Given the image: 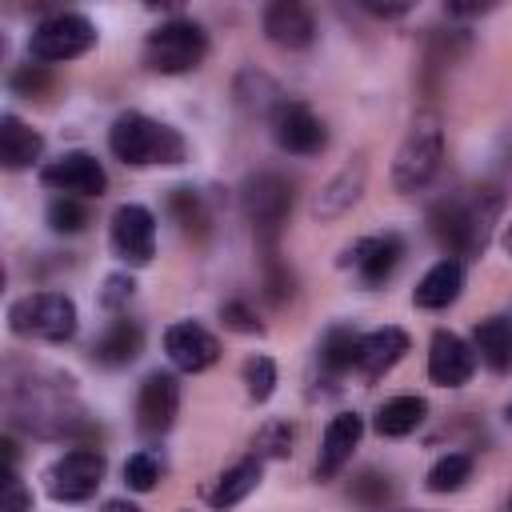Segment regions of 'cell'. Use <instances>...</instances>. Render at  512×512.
<instances>
[{"label": "cell", "mask_w": 512, "mask_h": 512, "mask_svg": "<svg viewBox=\"0 0 512 512\" xmlns=\"http://www.w3.org/2000/svg\"><path fill=\"white\" fill-rule=\"evenodd\" d=\"M500 212V200L492 192H468L436 200L428 212V228L452 256H480L488 244V228Z\"/></svg>", "instance_id": "1"}, {"label": "cell", "mask_w": 512, "mask_h": 512, "mask_svg": "<svg viewBox=\"0 0 512 512\" xmlns=\"http://www.w3.org/2000/svg\"><path fill=\"white\" fill-rule=\"evenodd\" d=\"M108 148L116 160L132 164V168H148V164H184L188 144L172 124H160L144 112H120L108 128Z\"/></svg>", "instance_id": "2"}, {"label": "cell", "mask_w": 512, "mask_h": 512, "mask_svg": "<svg viewBox=\"0 0 512 512\" xmlns=\"http://www.w3.org/2000/svg\"><path fill=\"white\" fill-rule=\"evenodd\" d=\"M440 160H444V124L436 112H416L392 160L396 192L408 196V192L428 188V180L440 172Z\"/></svg>", "instance_id": "3"}, {"label": "cell", "mask_w": 512, "mask_h": 512, "mask_svg": "<svg viewBox=\"0 0 512 512\" xmlns=\"http://www.w3.org/2000/svg\"><path fill=\"white\" fill-rule=\"evenodd\" d=\"M208 56V36L196 20H164L160 28L148 32L144 40V64L160 76H180V72H192L200 68V60Z\"/></svg>", "instance_id": "4"}, {"label": "cell", "mask_w": 512, "mask_h": 512, "mask_svg": "<svg viewBox=\"0 0 512 512\" xmlns=\"http://www.w3.org/2000/svg\"><path fill=\"white\" fill-rule=\"evenodd\" d=\"M8 328L16 336H28V340L64 344V340L76 336V304L64 292H32V296H20L8 308Z\"/></svg>", "instance_id": "5"}, {"label": "cell", "mask_w": 512, "mask_h": 512, "mask_svg": "<svg viewBox=\"0 0 512 512\" xmlns=\"http://www.w3.org/2000/svg\"><path fill=\"white\" fill-rule=\"evenodd\" d=\"M288 212H292V184L280 172H256L244 184V216L268 252H276V236L288 224Z\"/></svg>", "instance_id": "6"}, {"label": "cell", "mask_w": 512, "mask_h": 512, "mask_svg": "<svg viewBox=\"0 0 512 512\" xmlns=\"http://www.w3.org/2000/svg\"><path fill=\"white\" fill-rule=\"evenodd\" d=\"M96 44V28L88 16L80 12H52L44 16L32 36H28V56L40 64H60V60H76Z\"/></svg>", "instance_id": "7"}, {"label": "cell", "mask_w": 512, "mask_h": 512, "mask_svg": "<svg viewBox=\"0 0 512 512\" xmlns=\"http://www.w3.org/2000/svg\"><path fill=\"white\" fill-rule=\"evenodd\" d=\"M48 496L60 504H80L92 500L96 488L104 484V456L96 448H72L48 464Z\"/></svg>", "instance_id": "8"}, {"label": "cell", "mask_w": 512, "mask_h": 512, "mask_svg": "<svg viewBox=\"0 0 512 512\" xmlns=\"http://www.w3.org/2000/svg\"><path fill=\"white\" fill-rule=\"evenodd\" d=\"M40 184L52 188L56 196H80V200H92L108 188V172L104 164L92 156V152H64L56 160H48L40 168Z\"/></svg>", "instance_id": "9"}, {"label": "cell", "mask_w": 512, "mask_h": 512, "mask_svg": "<svg viewBox=\"0 0 512 512\" xmlns=\"http://www.w3.org/2000/svg\"><path fill=\"white\" fill-rule=\"evenodd\" d=\"M272 136L292 156H316L328 144V128L304 100H280L272 112Z\"/></svg>", "instance_id": "10"}, {"label": "cell", "mask_w": 512, "mask_h": 512, "mask_svg": "<svg viewBox=\"0 0 512 512\" xmlns=\"http://www.w3.org/2000/svg\"><path fill=\"white\" fill-rule=\"evenodd\" d=\"M404 260V240L396 232H376V236H360L344 256L340 264L352 268L368 288H380Z\"/></svg>", "instance_id": "11"}, {"label": "cell", "mask_w": 512, "mask_h": 512, "mask_svg": "<svg viewBox=\"0 0 512 512\" xmlns=\"http://www.w3.org/2000/svg\"><path fill=\"white\" fill-rule=\"evenodd\" d=\"M112 248L128 264H148L156 256V216L144 204H120L108 224Z\"/></svg>", "instance_id": "12"}, {"label": "cell", "mask_w": 512, "mask_h": 512, "mask_svg": "<svg viewBox=\"0 0 512 512\" xmlns=\"http://www.w3.org/2000/svg\"><path fill=\"white\" fill-rule=\"evenodd\" d=\"M180 412V384L172 372H148L136 392V424L144 436H164Z\"/></svg>", "instance_id": "13"}, {"label": "cell", "mask_w": 512, "mask_h": 512, "mask_svg": "<svg viewBox=\"0 0 512 512\" xmlns=\"http://www.w3.org/2000/svg\"><path fill=\"white\" fill-rule=\"evenodd\" d=\"M476 372V352L472 344H464L456 332L436 328L428 340V380L440 388H460L468 384Z\"/></svg>", "instance_id": "14"}, {"label": "cell", "mask_w": 512, "mask_h": 512, "mask_svg": "<svg viewBox=\"0 0 512 512\" xmlns=\"http://www.w3.org/2000/svg\"><path fill=\"white\" fill-rule=\"evenodd\" d=\"M164 352L180 372H204L220 360V340L204 324L180 320V324L164 328Z\"/></svg>", "instance_id": "15"}, {"label": "cell", "mask_w": 512, "mask_h": 512, "mask_svg": "<svg viewBox=\"0 0 512 512\" xmlns=\"http://www.w3.org/2000/svg\"><path fill=\"white\" fill-rule=\"evenodd\" d=\"M264 36L276 44V48H288V52H300L316 40V20L304 4L296 0H276L264 8Z\"/></svg>", "instance_id": "16"}, {"label": "cell", "mask_w": 512, "mask_h": 512, "mask_svg": "<svg viewBox=\"0 0 512 512\" xmlns=\"http://www.w3.org/2000/svg\"><path fill=\"white\" fill-rule=\"evenodd\" d=\"M364 436V416L356 412H336L324 428V440H320V456H316V476L320 480H332L348 460H352V448L360 444Z\"/></svg>", "instance_id": "17"}, {"label": "cell", "mask_w": 512, "mask_h": 512, "mask_svg": "<svg viewBox=\"0 0 512 512\" xmlns=\"http://www.w3.org/2000/svg\"><path fill=\"white\" fill-rule=\"evenodd\" d=\"M460 292H464V264H460L456 256H444V260H436V264L420 276V284L412 288V304L436 312V308L456 304Z\"/></svg>", "instance_id": "18"}, {"label": "cell", "mask_w": 512, "mask_h": 512, "mask_svg": "<svg viewBox=\"0 0 512 512\" xmlns=\"http://www.w3.org/2000/svg\"><path fill=\"white\" fill-rule=\"evenodd\" d=\"M364 176H368V164H364V160L344 164V168L316 192V200H312V216H316V220H336V216H344V212L360 200V192H364Z\"/></svg>", "instance_id": "19"}, {"label": "cell", "mask_w": 512, "mask_h": 512, "mask_svg": "<svg viewBox=\"0 0 512 512\" xmlns=\"http://www.w3.org/2000/svg\"><path fill=\"white\" fill-rule=\"evenodd\" d=\"M404 352H408V332L404 328H392V324H384V328H376V332H364L360 336V372L364 376H384V372H392L400 360H404Z\"/></svg>", "instance_id": "20"}, {"label": "cell", "mask_w": 512, "mask_h": 512, "mask_svg": "<svg viewBox=\"0 0 512 512\" xmlns=\"http://www.w3.org/2000/svg\"><path fill=\"white\" fill-rule=\"evenodd\" d=\"M140 344H144L140 324L116 316V320H108V328L96 336V344H92V360L104 364V368H124V364H132V360L140 356Z\"/></svg>", "instance_id": "21"}, {"label": "cell", "mask_w": 512, "mask_h": 512, "mask_svg": "<svg viewBox=\"0 0 512 512\" xmlns=\"http://www.w3.org/2000/svg\"><path fill=\"white\" fill-rule=\"evenodd\" d=\"M40 152H44V136L36 128H28L20 116L4 112L0 116V164L12 168V172H20V168L36 164Z\"/></svg>", "instance_id": "22"}, {"label": "cell", "mask_w": 512, "mask_h": 512, "mask_svg": "<svg viewBox=\"0 0 512 512\" xmlns=\"http://www.w3.org/2000/svg\"><path fill=\"white\" fill-rule=\"evenodd\" d=\"M260 456H244V460H236L232 468H224L220 476H216V484L208 488V504L216 508V512H228V508H236L244 496H252L256 492V484H260Z\"/></svg>", "instance_id": "23"}, {"label": "cell", "mask_w": 512, "mask_h": 512, "mask_svg": "<svg viewBox=\"0 0 512 512\" xmlns=\"http://www.w3.org/2000/svg\"><path fill=\"white\" fill-rule=\"evenodd\" d=\"M472 352L492 372H508L512 368V320L508 316H484L472 328Z\"/></svg>", "instance_id": "24"}, {"label": "cell", "mask_w": 512, "mask_h": 512, "mask_svg": "<svg viewBox=\"0 0 512 512\" xmlns=\"http://www.w3.org/2000/svg\"><path fill=\"white\" fill-rule=\"evenodd\" d=\"M424 416H428L424 396H392L376 412V432L388 440H400V436H412L424 424Z\"/></svg>", "instance_id": "25"}, {"label": "cell", "mask_w": 512, "mask_h": 512, "mask_svg": "<svg viewBox=\"0 0 512 512\" xmlns=\"http://www.w3.org/2000/svg\"><path fill=\"white\" fill-rule=\"evenodd\" d=\"M320 364H324V372H332V376L356 368V364H360V332L348 328V324L328 328L324 340H320Z\"/></svg>", "instance_id": "26"}, {"label": "cell", "mask_w": 512, "mask_h": 512, "mask_svg": "<svg viewBox=\"0 0 512 512\" xmlns=\"http://www.w3.org/2000/svg\"><path fill=\"white\" fill-rule=\"evenodd\" d=\"M468 480H472V456H468V452H444V456L428 468L424 488L436 492V496H444V492H460Z\"/></svg>", "instance_id": "27"}, {"label": "cell", "mask_w": 512, "mask_h": 512, "mask_svg": "<svg viewBox=\"0 0 512 512\" xmlns=\"http://www.w3.org/2000/svg\"><path fill=\"white\" fill-rule=\"evenodd\" d=\"M168 212H172V220L180 224L184 236H192V240L208 236V212H204V200L192 188H172L168 192Z\"/></svg>", "instance_id": "28"}, {"label": "cell", "mask_w": 512, "mask_h": 512, "mask_svg": "<svg viewBox=\"0 0 512 512\" xmlns=\"http://www.w3.org/2000/svg\"><path fill=\"white\" fill-rule=\"evenodd\" d=\"M44 216H48V228L52 232H64V236H76V232H84L92 224V216H88V208H84L80 196H52Z\"/></svg>", "instance_id": "29"}, {"label": "cell", "mask_w": 512, "mask_h": 512, "mask_svg": "<svg viewBox=\"0 0 512 512\" xmlns=\"http://www.w3.org/2000/svg\"><path fill=\"white\" fill-rule=\"evenodd\" d=\"M244 388H248V400H256V404H264L276 392V364H272V356H248L244 360Z\"/></svg>", "instance_id": "30"}, {"label": "cell", "mask_w": 512, "mask_h": 512, "mask_svg": "<svg viewBox=\"0 0 512 512\" xmlns=\"http://www.w3.org/2000/svg\"><path fill=\"white\" fill-rule=\"evenodd\" d=\"M156 480H160V460H156V452H132V456L124 460V484H128L132 492H152Z\"/></svg>", "instance_id": "31"}, {"label": "cell", "mask_w": 512, "mask_h": 512, "mask_svg": "<svg viewBox=\"0 0 512 512\" xmlns=\"http://www.w3.org/2000/svg\"><path fill=\"white\" fill-rule=\"evenodd\" d=\"M252 448H256V456H272V460L288 456V452H292V428H288V420H272V424H264V428L256 432Z\"/></svg>", "instance_id": "32"}, {"label": "cell", "mask_w": 512, "mask_h": 512, "mask_svg": "<svg viewBox=\"0 0 512 512\" xmlns=\"http://www.w3.org/2000/svg\"><path fill=\"white\" fill-rule=\"evenodd\" d=\"M352 500H360L364 508H384L388 500H392V484H388V476H380V472H364L356 484H352Z\"/></svg>", "instance_id": "33"}, {"label": "cell", "mask_w": 512, "mask_h": 512, "mask_svg": "<svg viewBox=\"0 0 512 512\" xmlns=\"http://www.w3.org/2000/svg\"><path fill=\"white\" fill-rule=\"evenodd\" d=\"M220 320H224V328L244 332V336H260V332H264L260 316H256L244 300H228V304H220Z\"/></svg>", "instance_id": "34"}, {"label": "cell", "mask_w": 512, "mask_h": 512, "mask_svg": "<svg viewBox=\"0 0 512 512\" xmlns=\"http://www.w3.org/2000/svg\"><path fill=\"white\" fill-rule=\"evenodd\" d=\"M0 512H32V492L24 488L16 468H4V484H0Z\"/></svg>", "instance_id": "35"}, {"label": "cell", "mask_w": 512, "mask_h": 512, "mask_svg": "<svg viewBox=\"0 0 512 512\" xmlns=\"http://www.w3.org/2000/svg\"><path fill=\"white\" fill-rule=\"evenodd\" d=\"M48 88H52V76L44 64H24L12 72V92H20V96H44Z\"/></svg>", "instance_id": "36"}, {"label": "cell", "mask_w": 512, "mask_h": 512, "mask_svg": "<svg viewBox=\"0 0 512 512\" xmlns=\"http://www.w3.org/2000/svg\"><path fill=\"white\" fill-rule=\"evenodd\" d=\"M132 292H136L132 276H124V272H112V276H104V288H100V308H108V312H120V308L132 300Z\"/></svg>", "instance_id": "37"}, {"label": "cell", "mask_w": 512, "mask_h": 512, "mask_svg": "<svg viewBox=\"0 0 512 512\" xmlns=\"http://www.w3.org/2000/svg\"><path fill=\"white\" fill-rule=\"evenodd\" d=\"M364 8H368L372 16H384V20H388V16H404V12H408V4H364Z\"/></svg>", "instance_id": "38"}, {"label": "cell", "mask_w": 512, "mask_h": 512, "mask_svg": "<svg viewBox=\"0 0 512 512\" xmlns=\"http://www.w3.org/2000/svg\"><path fill=\"white\" fill-rule=\"evenodd\" d=\"M444 12L448 16H480V12H488V4H444Z\"/></svg>", "instance_id": "39"}, {"label": "cell", "mask_w": 512, "mask_h": 512, "mask_svg": "<svg viewBox=\"0 0 512 512\" xmlns=\"http://www.w3.org/2000/svg\"><path fill=\"white\" fill-rule=\"evenodd\" d=\"M100 512H140V508H136L132 500H104Z\"/></svg>", "instance_id": "40"}, {"label": "cell", "mask_w": 512, "mask_h": 512, "mask_svg": "<svg viewBox=\"0 0 512 512\" xmlns=\"http://www.w3.org/2000/svg\"><path fill=\"white\" fill-rule=\"evenodd\" d=\"M500 244H504V252H508V256H512V224H508V228H504V240H500Z\"/></svg>", "instance_id": "41"}, {"label": "cell", "mask_w": 512, "mask_h": 512, "mask_svg": "<svg viewBox=\"0 0 512 512\" xmlns=\"http://www.w3.org/2000/svg\"><path fill=\"white\" fill-rule=\"evenodd\" d=\"M508 420H512V404H508Z\"/></svg>", "instance_id": "42"}, {"label": "cell", "mask_w": 512, "mask_h": 512, "mask_svg": "<svg viewBox=\"0 0 512 512\" xmlns=\"http://www.w3.org/2000/svg\"><path fill=\"white\" fill-rule=\"evenodd\" d=\"M508 512H512V496H508Z\"/></svg>", "instance_id": "43"}]
</instances>
